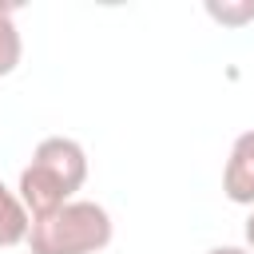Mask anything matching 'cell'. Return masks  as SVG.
I'll return each mask as SVG.
<instances>
[{
	"label": "cell",
	"instance_id": "8",
	"mask_svg": "<svg viewBox=\"0 0 254 254\" xmlns=\"http://www.w3.org/2000/svg\"><path fill=\"white\" fill-rule=\"evenodd\" d=\"M206 254H250L246 246H210Z\"/></svg>",
	"mask_w": 254,
	"mask_h": 254
},
{
	"label": "cell",
	"instance_id": "4",
	"mask_svg": "<svg viewBox=\"0 0 254 254\" xmlns=\"http://www.w3.org/2000/svg\"><path fill=\"white\" fill-rule=\"evenodd\" d=\"M32 234V214L20 202V194L0 179V246H20Z\"/></svg>",
	"mask_w": 254,
	"mask_h": 254
},
{
	"label": "cell",
	"instance_id": "7",
	"mask_svg": "<svg viewBox=\"0 0 254 254\" xmlns=\"http://www.w3.org/2000/svg\"><path fill=\"white\" fill-rule=\"evenodd\" d=\"M242 234H246V250L254 254V210H250V218H246V226H242Z\"/></svg>",
	"mask_w": 254,
	"mask_h": 254
},
{
	"label": "cell",
	"instance_id": "6",
	"mask_svg": "<svg viewBox=\"0 0 254 254\" xmlns=\"http://www.w3.org/2000/svg\"><path fill=\"white\" fill-rule=\"evenodd\" d=\"M206 16L222 28H246L254 24V0H206Z\"/></svg>",
	"mask_w": 254,
	"mask_h": 254
},
{
	"label": "cell",
	"instance_id": "3",
	"mask_svg": "<svg viewBox=\"0 0 254 254\" xmlns=\"http://www.w3.org/2000/svg\"><path fill=\"white\" fill-rule=\"evenodd\" d=\"M222 194L234 206H254V131H242L222 167Z\"/></svg>",
	"mask_w": 254,
	"mask_h": 254
},
{
	"label": "cell",
	"instance_id": "5",
	"mask_svg": "<svg viewBox=\"0 0 254 254\" xmlns=\"http://www.w3.org/2000/svg\"><path fill=\"white\" fill-rule=\"evenodd\" d=\"M20 56H24V40L16 28V4H0V79L20 67Z\"/></svg>",
	"mask_w": 254,
	"mask_h": 254
},
{
	"label": "cell",
	"instance_id": "2",
	"mask_svg": "<svg viewBox=\"0 0 254 254\" xmlns=\"http://www.w3.org/2000/svg\"><path fill=\"white\" fill-rule=\"evenodd\" d=\"M111 242V214L91 198H71L48 218L32 222V254H99Z\"/></svg>",
	"mask_w": 254,
	"mask_h": 254
},
{
	"label": "cell",
	"instance_id": "1",
	"mask_svg": "<svg viewBox=\"0 0 254 254\" xmlns=\"http://www.w3.org/2000/svg\"><path fill=\"white\" fill-rule=\"evenodd\" d=\"M83 179H87V151L67 135H48L36 143L32 163L20 171L16 194L36 222V218H48L60 206H67L71 194L83 187Z\"/></svg>",
	"mask_w": 254,
	"mask_h": 254
}]
</instances>
